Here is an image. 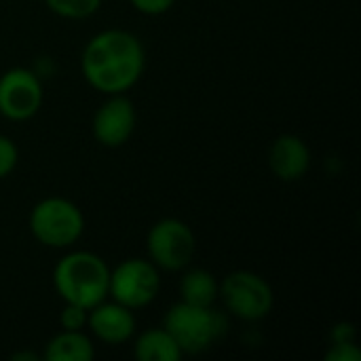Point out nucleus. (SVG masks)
I'll list each match as a JSON object with an SVG mask.
<instances>
[{
	"mask_svg": "<svg viewBox=\"0 0 361 361\" xmlns=\"http://www.w3.org/2000/svg\"><path fill=\"white\" fill-rule=\"evenodd\" d=\"M44 91L40 74L30 68H11L0 74V114L21 123L38 114Z\"/></svg>",
	"mask_w": 361,
	"mask_h": 361,
	"instance_id": "nucleus-8",
	"label": "nucleus"
},
{
	"mask_svg": "<svg viewBox=\"0 0 361 361\" xmlns=\"http://www.w3.org/2000/svg\"><path fill=\"white\" fill-rule=\"evenodd\" d=\"M42 357L47 361H91L95 357V345L85 330H61L47 343Z\"/></svg>",
	"mask_w": 361,
	"mask_h": 361,
	"instance_id": "nucleus-12",
	"label": "nucleus"
},
{
	"mask_svg": "<svg viewBox=\"0 0 361 361\" xmlns=\"http://www.w3.org/2000/svg\"><path fill=\"white\" fill-rule=\"evenodd\" d=\"M137 361H182L184 353L165 328H148L133 341Z\"/></svg>",
	"mask_w": 361,
	"mask_h": 361,
	"instance_id": "nucleus-13",
	"label": "nucleus"
},
{
	"mask_svg": "<svg viewBox=\"0 0 361 361\" xmlns=\"http://www.w3.org/2000/svg\"><path fill=\"white\" fill-rule=\"evenodd\" d=\"M161 292V271L146 258H127L110 269L108 298L127 309H144L157 300Z\"/></svg>",
	"mask_w": 361,
	"mask_h": 361,
	"instance_id": "nucleus-7",
	"label": "nucleus"
},
{
	"mask_svg": "<svg viewBox=\"0 0 361 361\" xmlns=\"http://www.w3.org/2000/svg\"><path fill=\"white\" fill-rule=\"evenodd\" d=\"M135 328L137 324L133 311L112 298H106L89 309L87 330L95 341L104 345L116 347L129 343L135 336Z\"/></svg>",
	"mask_w": 361,
	"mask_h": 361,
	"instance_id": "nucleus-10",
	"label": "nucleus"
},
{
	"mask_svg": "<svg viewBox=\"0 0 361 361\" xmlns=\"http://www.w3.org/2000/svg\"><path fill=\"white\" fill-rule=\"evenodd\" d=\"M32 237L51 250L72 247L85 233V214L80 207L63 197H47L30 212Z\"/></svg>",
	"mask_w": 361,
	"mask_h": 361,
	"instance_id": "nucleus-4",
	"label": "nucleus"
},
{
	"mask_svg": "<svg viewBox=\"0 0 361 361\" xmlns=\"http://www.w3.org/2000/svg\"><path fill=\"white\" fill-rule=\"evenodd\" d=\"M104 0H44L47 8L63 19H87L99 11Z\"/></svg>",
	"mask_w": 361,
	"mask_h": 361,
	"instance_id": "nucleus-15",
	"label": "nucleus"
},
{
	"mask_svg": "<svg viewBox=\"0 0 361 361\" xmlns=\"http://www.w3.org/2000/svg\"><path fill=\"white\" fill-rule=\"evenodd\" d=\"M146 252L159 271L178 273L190 267L197 252V237L184 220L163 218L150 226Z\"/></svg>",
	"mask_w": 361,
	"mask_h": 361,
	"instance_id": "nucleus-6",
	"label": "nucleus"
},
{
	"mask_svg": "<svg viewBox=\"0 0 361 361\" xmlns=\"http://www.w3.org/2000/svg\"><path fill=\"white\" fill-rule=\"evenodd\" d=\"M19 161V148L6 135H0V180L8 178Z\"/></svg>",
	"mask_w": 361,
	"mask_h": 361,
	"instance_id": "nucleus-17",
	"label": "nucleus"
},
{
	"mask_svg": "<svg viewBox=\"0 0 361 361\" xmlns=\"http://www.w3.org/2000/svg\"><path fill=\"white\" fill-rule=\"evenodd\" d=\"M269 167L281 182H298L311 169V150L307 142L294 133L275 137L269 150Z\"/></svg>",
	"mask_w": 361,
	"mask_h": 361,
	"instance_id": "nucleus-11",
	"label": "nucleus"
},
{
	"mask_svg": "<svg viewBox=\"0 0 361 361\" xmlns=\"http://www.w3.org/2000/svg\"><path fill=\"white\" fill-rule=\"evenodd\" d=\"M220 281L205 269H188L180 279V300L195 307H214Z\"/></svg>",
	"mask_w": 361,
	"mask_h": 361,
	"instance_id": "nucleus-14",
	"label": "nucleus"
},
{
	"mask_svg": "<svg viewBox=\"0 0 361 361\" xmlns=\"http://www.w3.org/2000/svg\"><path fill=\"white\" fill-rule=\"evenodd\" d=\"M137 112L125 93L108 95V99L93 114V135L106 148H118L129 142L135 131Z\"/></svg>",
	"mask_w": 361,
	"mask_h": 361,
	"instance_id": "nucleus-9",
	"label": "nucleus"
},
{
	"mask_svg": "<svg viewBox=\"0 0 361 361\" xmlns=\"http://www.w3.org/2000/svg\"><path fill=\"white\" fill-rule=\"evenodd\" d=\"M326 360L328 361H360L361 351L355 345V341H347V343H332V347L326 351Z\"/></svg>",
	"mask_w": 361,
	"mask_h": 361,
	"instance_id": "nucleus-18",
	"label": "nucleus"
},
{
	"mask_svg": "<svg viewBox=\"0 0 361 361\" xmlns=\"http://www.w3.org/2000/svg\"><path fill=\"white\" fill-rule=\"evenodd\" d=\"M218 298L224 309L241 322H260L271 315L275 294L271 283L254 271H233L218 288Z\"/></svg>",
	"mask_w": 361,
	"mask_h": 361,
	"instance_id": "nucleus-5",
	"label": "nucleus"
},
{
	"mask_svg": "<svg viewBox=\"0 0 361 361\" xmlns=\"http://www.w3.org/2000/svg\"><path fill=\"white\" fill-rule=\"evenodd\" d=\"M11 360L13 361H23V360L38 361V355H36V353H27V351H19V353H13V355H11Z\"/></svg>",
	"mask_w": 361,
	"mask_h": 361,
	"instance_id": "nucleus-21",
	"label": "nucleus"
},
{
	"mask_svg": "<svg viewBox=\"0 0 361 361\" xmlns=\"http://www.w3.org/2000/svg\"><path fill=\"white\" fill-rule=\"evenodd\" d=\"M330 338H332V343H347V341H355V328H353V324H349V322H341V324H336V326L332 328V332H330Z\"/></svg>",
	"mask_w": 361,
	"mask_h": 361,
	"instance_id": "nucleus-20",
	"label": "nucleus"
},
{
	"mask_svg": "<svg viewBox=\"0 0 361 361\" xmlns=\"http://www.w3.org/2000/svg\"><path fill=\"white\" fill-rule=\"evenodd\" d=\"M129 2H131V6L137 13L150 15V17L163 15V13H167L176 4V0H129Z\"/></svg>",
	"mask_w": 361,
	"mask_h": 361,
	"instance_id": "nucleus-19",
	"label": "nucleus"
},
{
	"mask_svg": "<svg viewBox=\"0 0 361 361\" xmlns=\"http://www.w3.org/2000/svg\"><path fill=\"white\" fill-rule=\"evenodd\" d=\"M163 328L173 336L184 355H201L228 332V322L212 307L176 302L167 309Z\"/></svg>",
	"mask_w": 361,
	"mask_h": 361,
	"instance_id": "nucleus-3",
	"label": "nucleus"
},
{
	"mask_svg": "<svg viewBox=\"0 0 361 361\" xmlns=\"http://www.w3.org/2000/svg\"><path fill=\"white\" fill-rule=\"evenodd\" d=\"M87 319H89V309L72 302H63V309L59 313L61 330H87Z\"/></svg>",
	"mask_w": 361,
	"mask_h": 361,
	"instance_id": "nucleus-16",
	"label": "nucleus"
},
{
	"mask_svg": "<svg viewBox=\"0 0 361 361\" xmlns=\"http://www.w3.org/2000/svg\"><path fill=\"white\" fill-rule=\"evenodd\" d=\"M108 262L87 250L68 252L53 269V288L63 302L91 309L108 298Z\"/></svg>",
	"mask_w": 361,
	"mask_h": 361,
	"instance_id": "nucleus-2",
	"label": "nucleus"
},
{
	"mask_svg": "<svg viewBox=\"0 0 361 361\" xmlns=\"http://www.w3.org/2000/svg\"><path fill=\"white\" fill-rule=\"evenodd\" d=\"M146 68L142 40L118 27L102 30L89 38L80 55V72L89 87L104 95L127 93L133 89Z\"/></svg>",
	"mask_w": 361,
	"mask_h": 361,
	"instance_id": "nucleus-1",
	"label": "nucleus"
}]
</instances>
